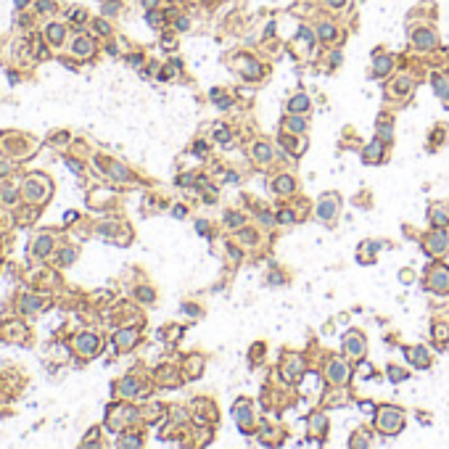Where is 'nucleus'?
Wrapping results in <instances>:
<instances>
[{
  "mask_svg": "<svg viewBox=\"0 0 449 449\" xmlns=\"http://www.w3.org/2000/svg\"><path fill=\"white\" fill-rule=\"evenodd\" d=\"M388 378H391L394 383H399V381H404V378H407V373H404L402 367H388Z\"/></svg>",
  "mask_w": 449,
  "mask_h": 449,
  "instance_id": "nucleus-29",
  "label": "nucleus"
},
{
  "mask_svg": "<svg viewBox=\"0 0 449 449\" xmlns=\"http://www.w3.org/2000/svg\"><path fill=\"white\" fill-rule=\"evenodd\" d=\"M336 209H338V196L336 193H325L323 199H320V204H317V217L323 222H330L336 217Z\"/></svg>",
  "mask_w": 449,
  "mask_h": 449,
  "instance_id": "nucleus-2",
  "label": "nucleus"
},
{
  "mask_svg": "<svg viewBox=\"0 0 449 449\" xmlns=\"http://www.w3.org/2000/svg\"><path fill=\"white\" fill-rule=\"evenodd\" d=\"M214 137L220 140V146H230V140H233V137H230V130H227V127H222V125L214 127Z\"/></svg>",
  "mask_w": 449,
  "mask_h": 449,
  "instance_id": "nucleus-25",
  "label": "nucleus"
},
{
  "mask_svg": "<svg viewBox=\"0 0 449 449\" xmlns=\"http://www.w3.org/2000/svg\"><path fill=\"white\" fill-rule=\"evenodd\" d=\"M122 391H125L127 397H132V394L137 391V383L135 381H125V383H122Z\"/></svg>",
  "mask_w": 449,
  "mask_h": 449,
  "instance_id": "nucleus-32",
  "label": "nucleus"
},
{
  "mask_svg": "<svg viewBox=\"0 0 449 449\" xmlns=\"http://www.w3.org/2000/svg\"><path fill=\"white\" fill-rule=\"evenodd\" d=\"M259 222H264L267 227H270V224L275 222V217H273V214H259Z\"/></svg>",
  "mask_w": 449,
  "mask_h": 449,
  "instance_id": "nucleus-37",
  "label": "nucleus"
},
{
  "mask_svg": "<svg viewBox=\"0 0 449 449\" xmlns=\"http://www.w3.org/2000/svg\"><path fill=\"white\" fill-rule=\"evenodd\" d=\"M286 130L288 132H294V135H301V132L307 130V122H304L301 116H291V119L286 122Z\"/></svg>",
  "mask_w": 449,
  "mask_h": 449,
  "instance_id": "nucleus-19",
  "label": "nucleus"
},
{
  "mask_svg": "<svg viewBox=\"0 0 449 449\" xmlns=\"http://www.w3.org/2000/svg\"><path fill=\"white\" fill-rule=\"evenodd\" d=\"M206 224H209V222H204V220H201V222H199V233H204V236L209 233V227H206Z\"/></svg>",
  "mask_w": 449,
  "mask_h": 449,
  "instance_id": "nucleus-39",
  "label": "nucleus"
},
{
  "mask_svg": "<svg viewBox=\"0 0 449 449\" xmlns=\"http://www.w3.org/2000/svg\"><path fill=\"white\" fill-rule=\"evenodd\" d=\"M273 188H275V193H291V190H294V180H291V177H277Z\"/></svg>",
  "mask_w": 449,
  "mask_h": 449,
  "instance_id": "nucleus-24",
  "label": "nucleus"
},
{
  "mask_svg": "<svg viewBox=\"0 0 449 449\" xmlns=\"http://www.w3.org/2000/svg\"><path fill=\"white\" fill-rule=\"evenodd\" d=\"M283 146H286L291 153H301V151L307 149V143H304L301 137H286V140H283Z\"/></svg>",
  "mask_w": 449,
  "mask_h": 449,
  "instance_id": "nucleus-23",
  "label": "nucleus"
},
{
  "mask_svg": "<svg viewBox=\"0 0 449 449\" xmlns=\"http://www.w3.org/2000/svg\"><path fill=\"white\" fill-rule=\"evenodd\" d=\"M251 156H254V162L270 164L275 156V151H273V146H267V143H257V146L251 149Z\"/></svg>",
  "mask_w": 449,
  "mask_h": 449,
  "instance_id": "nucleus-9",
  "label": "nucleus"
},
{
  "mask_svg": "<svg viewBox=\"0 0 449 449\" xmlns=\"http://www.w3.org/2000/svg\"><path fill=\"white\" fill-rule=\"evenodd\" d=\"M317 38L320 40H325V43H330V40H336L338 38V29L330 22H323V24L317 26Z\"/></svg>",
  "mask_w": 449,
  "mask_h": 449,
  "instance_id": "nucleus-17",
  "label": "nucleus"
},
{
  "mask_svg": "<svg viewBox=\"0 0 449 449\" xmlns=\"http://www.w3.org/2000/svg\"><path fill=\"white\" fill-rule=\"evenodd\" d=\"M402 420H404V415H402L397 407H383V410L378 412V425H381V431H386V434H397L402 428Z\"/></svg>",
  "mask_w": 449,
  "mask_h": 449,
  "instance_id": "nucleus-1",
  "label": "nucleus"
},
{
  "mask_svg": "<svg viewBox=\"0 0 449 449\" xmlns=\"http://www.w3.org/2000/svg\"><path fill=\"white\" fill-rule=\"evenodd\" d=\"M378 132H381V137H383V140H391V135H394V130H391V122H386V125L381 122V125H378Z\"/></svg>",
  "mask_w": 449,
  "mask_h": 449,
  "instance_id": "nucleus-31",
  "label": "nucleus"
},
{
  "mask_svg": "<svg viewBox=\"0 0 449 449\" xmlns=\"http://www.w3.org/2000/svg\"><path fill=\"white\" fill-rule=\"evenodd\" d=\"M72 50H75V56H79V59H88V56H93L96 45H93V40L90 38H77Z\"/></svg>",
  "mask_w": 449,
  "mask_h": 449,
  "instance_id": "nucleus-10",
  "label": "nucleus"
},
{
  "mask_svg": "<svg viewBox=\"0 0 449 449\" xmlns=\"http://www.w3.org/2000/svg\"><path fill=\"white\" fill-rule=\"evenodd\" d=\"M135 341H137L135 330H119V333H116V347H119V349H130Z\"/></svg>",
  "mask_w": 449,
  "mask_h": 449,
  "instance_id": "nucleus-15",
  "label": "nucleus"
},
{
  "mask_svg": "<svg viewBox=\"0 0 449 449\" xmlns=\"http://www.w3.org/2000/svg\"><path fill=\"white\" fill-rule=\"evenodd\" d=\"M328 378H330L333 383H347V381H349V367H347L341 360H333L328 365Z\"/></svg>",
  "mask_w": 449,
  "mask_h": 449,
  "instance_id": "nucleus-7",
  "label": "nucleus"
},
{
  "mask_svg": "<svg viewBox=\"0 0 449 449\" xmlns=\"http://www.w3.org/2000/svg\"><path fill=\"white\" fill-rule=\"evenodd\" d=\"M444 338H449V328L447 325H436V341H444Z\"/></svg>",
  "mask_w": 449,
  "mask_h": 449,
  "instance_id": "nucleus-33",
  "label": "nucleus"
},
{
  "mask_svg": "<svg viewBox=\"0 0 449 449\" xmlns=\"http://www.w3.org/2000/svg\"><path fill=\"white\" fill-rule=\"evenodd\" d=\"M344 349H347V354H351V357H362V354H365V338H362L360 333H349V336L344 338Z\"/></svg>",
  "mask_w": 449,
  "mask_h": 449,
  "instance_id": "nucleus-8",
  "label": "nucleus"
},
{
  "mask_svg": "<svg viewBox=\"0 0 449 449\" xmlns=\"http://www.w3.org/2000/svg\"><path fill=\"white\" fill-rule=\"evenodd\" d=\"M388 69H391V56H378L375 59V77H381V75H388Z\"/></svg>",
  "mask_w": 449,
  "mask_h": 449,
  "instance_id": "nucleus-20",
  "label": "nucleus"
},
{
  "mask_svg": "<svg viewBox=\"0 0 449 449\" xmlns=\"http://www.w3.org/2000/svg\"><path fill=\"white\" fill-rule=\"evenodd\" d=\"M277 220H280L283 224H291L294 222V212H280L277 214Z\"/></svg>",
  "mask_w": 449,
  "mask_h": 449,
  "instance_id": "nucleus-34",
  "label": "nucleus"
},
{
  "mask_svg": "<svg viewBox=\"0 0 449 449\" xmlns=\"http://www.w3.org/2000/svg\"><path fill=\"white\" fill-rule=\"evenodd\" d=\"M236 66H238V72L246 77V79H259V72H262V69H259V63L254 61L251 56H241Z\"/></svg>",
  "mask_w": 449,
  "mask_h": 449,
  "instance_id": "nucleus-5",
  "label": "nucleus"
},
{
  "mask_svg": "<svg viewBox=\"0 0 449 449\" xmlns=\"http://www.w3.org/2000/svg\"><path fill=\"white\" fill-rule=\"evenodd\" d=\"M48 40H50V43H56V45H61V43H63V26L61 24L48 26Z\"/></svg>",
  "mask_w": 449,
  "mask_h": 449,
  "instance_id": "nucleus-26",
  "label": "nucleus"
},
{
  "mask_svg": "<svg viewBox=\"0 0 449 449\" xmlns=\"http://www.w3.org/2000/svg\"><path fill=\"white\" fill-rule=\"evenodd\" d=\"M212 100L220 106V109H230V106H233V100L227 98L224 93H220V90H217V93H212Z\"/></svg>",
  "mask_w": 449,
  "mask_h": 449,
  "instance_id": "nucleus-27",
  "label": "nucleus"
},
{
  "mask_svg": "<svg viewBox=\"0 0 449 449\" xmlns=\"http://www.w3.org/2000/svg\"><path fill=\"white\" fill-rule=\"evenodd\" d=\"M434 90H436L439 98H449V79L447 77H436V79H434Z\"/></svg>",
  "mask_w": 449,
  "mask_h": 449,
  "instance_id": "nucleus-22",
  "label": "nucleus"
},
{
  "mask_svg": "<svg viewBox=\"0 0 449 449\" xmlns=\"http://www.w3.org/2000/svg\"><path fill=\"white\" fill-rule=\"evenodd\" d=\"M431 220H434V224H436V227H447L449 224V212L447 209H444V206H434V209H431Z\"/></svg>",
  "mask_w": 449,
  "mask_h": 449,
  "instance_id": "nucleus-18",
  "label": "nucleus"
},
{
  "mask_svg": "<svg viewBox=\"0 0 449 449\" xmlns=\"http://www.w3.org/2000/svg\"><path fill=\"white\" fill-rule=\"evenodd\" d=\"M75 349L79 354H85V357H93L100 349V338L96 333H82V336L75 338Z\"/></svg>",
  "mask_w": 449,
  "mask_h": 449,
  "instance_id": "nucleus-3",
  "label": "nucleus"
},
{
  "mask_svg": "<svg viewBox=\"0 0 449 449\" xmlns=\"http://www.w3.org/2000/svg\"><path fill=\"white\" fill-rule=\"evenodd\" d=\"M341 63V53H330V66H338Z\"/></svg>",
  "mask_w": 449,
  "mask_h": 449,
  "instance_id": "nucleus-38",
  "label": "nucleus"
},
{
  "mask_svg": "<svg viewBox=\"0 0 449 449\" xmlns=\"http://www.w3.org/2000/svg\"><path fill=\"white\" fill-rule=\"evenodd\" d=\"M224 222H227V227H241V224H243V217H241V214L227 212L224 214Z\"/></svg>",
  "mask_w": 449,
  "mask_h": 449,
  "instance_id": "nucleus-28",
  "label": "nucleus"
},
{
  "mask_svg": "<svg viewBox=\"0 0 449 449\" xmlns=\"http://www.w3.org/2000/svg\"><path fill=\"white\" fill-rule=\"evenodd\" d=\"M325 3H328L330 8H344V6H347V0H325Z\"/></svg>",
  "mask_w": 449,
  "mask_h": 449,
  "instance_id": "nucleus-36",
  "label": "nucleus"
},
{
  "mask_svg": "<svg viewBox=\"0 0 449 449\" xmlns=\"http://www.w3.org/2000/svg\"><path fill=\"white\" fill-rule=\"evenodd\" d=\"M381 153H383V140H373V143H370L367 149L362 151V156L367 159V164L378 162V156H381Z\"/></svg>",
  "mask_w": 449,
  "mask_h": 449,
  "instance_id": "nucleus-13",
  "label": "nucleus"
},
{
  "mask_svg": "<svg viewBox=\"0 0 449 449\" xmlns=\"http://www.w3.org/2000/svg\"><path fill=\"white\" fill-rule=\"evenodd\" d=\"M425 246H428V251H431V254H436V257H441V254H447V251H449V238H447V233H434V236H428V241H425Z\"/></svg>",
  "mask_w": 449,
  "mask_h": 449,
  "instance_id": "nucleus-6",
  "label": "nucleus"
},
{
  "mask_svg": "<svg viewBox=\"0 0 449 449\" xmlns=\"http://www.w3.org/2000/svg\"><path fill=\"white\" fill-rule=\"evenodd\" d=\"M304 48V50H310L314 45V35L307 29V26H299V32H296V48Z\"/></svg>",
  "mask_w": 449,
  "mask_h": 449,
  "instance_id": "nucleus-14",
  "label": "nucleus"
},
{
  "mask_svg": "<svg viewBox=\"0 0 449 449\" xmlns=\"http://www.w3.org/2000/svg\"><path fill=\"white\" fill-rule=\"evenodd\" d=\"M190 180H193L190 175H183V177H180V185H190Z\"/></svg>",
  "mask_w": 449,
  "mask_h": 449,
  "instance_id": "nucleus-40",
  "label": "nucleus"
},
{
  "mask_svg": "<svg viewBox=\"0 0 449 449\" xmlns=\"http://www.w3.org/2000/svg\"><path fill=\"white\" fill-rule=\"evenodd\" d=\"M407 357H410L415 365H420V367H423V365H428V351L420 349V347H415V349L407 351Z\"/></svg>",
  "mask_w": 449,
  "mask_h": 449,
  "instance_id": "nucleus-21",
  "label": "nucleus"
},
{
  "mask_svg": "<svg viewBox=\"0 0 449 449\" xmlns=\"http://www.w3.org/2000/svg\"><path fill=\"white\" fill-rule=\"evenodd\" d=\"M407 90H410V82L407 79H399L397 82V93H407Z\"/></svg>",
  "mask_w": 449,
  "mask_h": 449,
  "instance_id": "nucleus-35",
  "label": "nucleus"
},
{
  "mask_svg": "<svg viewBox=\"0 0 449 449\" xmlns=\"http://www.w3.org/2000/svg\"><path fill=\"white\" fill-rule=\"evenodd\" d=\"M288 109H291L294 114L307 112V109H310V98H307L304 93H299V96H294V98L288 100Z\"/></svg>",
  "mask_w": 449,
  "mask_h": 449,
  "instance_id": "nucleus-16",
  "label": "nucleus"
},
{
  "mask_svg": "<svg viewBox=\"0 0 449 449\" xmlns=\"http://www.w3.org/2000/svg\"><path fill=\"white\" fill-rule=\"evenodd\" d=\"M38 183H40V177L38 180H35V177H29V180H26V199L29 201H40L45 193H48V185L43 188V185H38Z\"/></svg>",
  "mask_w": 449,
  "mask_h": 449,
  "instance_id": "nucleus-11",
  "label": "nucleus"
},
{
  "mask_svg": "<svg viewBox=\"0 0 449 449\" xmlns=\"http://www.w3.org/2000/svg\"><path fill=\"white\" fill-rule=\"evenodd\" d=\"M428 286L434 288V291H439V294H444V291L449 294V270L447 267L439 264L436 270L428 275Z\"/></svg>",
  "mask_w": 449,
  "mask_h": 449,
  "instance_id": "nucleus-4",
  "label": "nucleus"
},
{
  "mask_svg": "<svg viewBox=\"0 0 449 449\" xmlns=\"http://www.w3.org/2000/svg\"><path fill=\"white\" fill-rule=\"evenodd\" d=\"M415 45L418 48H436V35L431 32V29H420V32H415Z\"/></svg>",
  "mask_w": 449,
  "mask_h": 449,
  "instance_id": "nucleus-12",
  "label": "nucleus"
},
{
  "mask_svg": "<svg viewBox=\"0 0 449 449\" xmlns=\"http://www.w3.org/2000/svg\"><path fill=\"white\" fill-rule=\"evenodd\" d=\"M317 431H320V434H325V418H323V415H314V418H312V436L317 434Z\"/></svg>",
  "mask_w": 449,
  "mask_h": 449,
  "instance_id": "nucleus-30",
  "label": "nucleus"
}]
</instances>
